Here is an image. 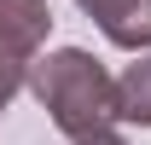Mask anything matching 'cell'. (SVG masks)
<instances>
[{"instance_id":"cell-4","label":"cell","mask_w":151,"mask_h":145,"mask_svg":"<svg viewBox=\"0 0 151 145\" xmlns=\"http://www.w3.org/2000/svg\"><path fill=\"white\" fill-rule=\"evenodd\" d=\"M116 122L151 128V58H134L116 75Z\"/></svg>"},{"instance_id":"cell-2","label":"cell","mask_w":151,"mask_h":145,"mask_svg":"<svg viewBox=\"0 0 151 145\" xmlns=\"http://www.w3.org/2000/svg\"><path fill=\"white\" fill-rule=\"evenodd\" d=\"M47 35H52V6L47 0H0V70L29 75Z\"/></svg>"},{"instance_id":"cell-5","label":"cell","mask_w":151,"mask_h":145,"mask_svg":"<svg viewBox=\"0 0 151 145\" xmlns=\"http://www.w3.org/2000/svg\"><path fill=\"white\" fill-rule=\"evenodd\" d=\"M70 145H128V139H122V134H116V128L105 122V128H93V134H76Z\"/></svg>"},{"instance_id":"cell-3","label":"cell","mask_w":151,"mask_h":145,"mask_svg":"<svg viewBox=\"0 0 151 145\" xmlns=\"http://www.w3.org/2000/svg\"><path fill=\"white\" fill-rule=\"evenodd\" d=\"M76 6L105 29L111 47H122V52L151 47V0H76Z\"/></svg>"},{"instance_id":"cell-6","label":"cell","mask_w":151,"mask_h":145,"mask_svg":"<svg viewBox=\"0 0 151 145\" xmlns=\"http://www.w3.org/2000/svg\"><path fill=\"white\" fill-rule=\"evenodd\" d=\"M23 87V75H12V70H0V116H6V105H12V93Z\"/></svg>"},{"instance_id":"cell-1","label":"cell","mask_w":151,"mask_h":145,"mask_svg":"<svg viewBox=\"0 0 151 145\" xmlns=\"http://www.w3.org/2000/svg\"><path fill=\"white\" fill-rule=\"evenodd\" d=\"M23 87L41 99V110L52 116V128L64 139L116 122V81L105 75V64H99L93 52H81V47H58V52H47V58L35 52Z\"/></svg>"}]
</instances>
